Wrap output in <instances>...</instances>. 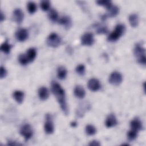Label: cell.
I'll use <instances>...</instances> for the list:
<instances>
[{
    "mask_svg": "<svg viewBox=\"0 0 146 146\" xmlns=\"http://www.w3.org/2000/svg\"><path fill=\"white\" fill-rule=\"evenodd\" d=\"M51 86L52 92L56 97L62 111L64 115H67L68 113V110L66 103L64 90L62 88L60 85L56 82H52Z\"/></svg>",
    "mask_w": 146,
    "mask_h": 146,
    "instance_id": "obj_1",
    "label": "cell"
},
{
    "mask_svg": "<svg viewBox=\"0 0 146 146\" xmlns=\"http://www.w3.org/2000/svg\"><path fill=\"white\" fill-rule=\"evenodd\" d=\"M125 30V26L123 24H118L115 26V30L108 36V40L110 42H115L117 40L124 34Z\"/></svg>",
    "mask_w": 146,
    "mask_h": 146,
    "instance_id": "obj_2",
    "label": "cell"
},
{
    "mask_svg": "<svg viewBox=\"0 0 146 146\" xmlns=\"http://www.w3.org/2000/svg\"><path fill=\"white\" fill-rule=\"evenodd\" d=\"M134 55L137 59L138 62L143 65L146 63L145 48L139 44H136L134 48Z\"/></svg>",
    "mask_w": 146,
    "mask_h": 146,
    "instance_id": "obj_3",
    "label": "cell"
},
{
    "mask_svg": "<svg viewBox=\"0 0 146 146\" xmlns=\"http://www.w3.org/2000/svg\"><path fill=\"white\" fill-rule=\"evenodd\" d=\"M61 39L56 33H51L46 39L47 44L52 47H56L60 44Z\"/></svg>",
    "mask_w": 146,
    "mask_h": 146,
    "instance_id": "obj_4",
    "label": "cell"
},
{
    "mask_svg": "<svg viewBox=\"0 0 146 146\" xmlns=\"http://www.w3.org/2000/svg\"><path fill=\"white\" fill-rule=\"evenodd\" d=\"M122 80V75L120 72L117 71H114L112 72L108 79L109 83L113 86H119L121 83Z\"/></svg>",
    "mask_w": 146,
    "mask_h": 146,
    "instance_id": "obj_5",
    "label": "cell"
},
{
    "mask_svg": "<svg viewBox=\"0 0 146 146\" xmlns=\"http://www.w3.org/2000/svg\"><path fill=\"white\" fill-rule=\"evenodd\" d=\"M20 134L24 137L25 140H29L33 136V131L30 125L28 124H24L20 129Z\"/></svg>",
    "mask_w": 146,
    "mask_h": 146,
    "instance_id": "obj_6",
    "label": "cell"
},
{
    "mask_svg": "<svg viewBox=\"0 0 146 146\" xmlns=\"http://www.w3.org/2000/svg\"><path fill=\"white\" fill-rule=\"evenodd\" d=\"M44 129L46 133L51 134L54 131V127L51 116L47 113L46 116V121L44 125Z\"/></svg>",
    "mask_w": 146,
    "mask_h": 146,
    "instance_id": "obj_7",
    "label": "cell"
},
{
    "mask_svg": "<svg viewBox=\"0 0 146 146\" xmlns=\"http://www.w3.org/2000/svg\"><path fill=\"white\" fill-rule=\"evenodd\" d=\"M81 43L84 46H91L94 42V35L92 33H87L83 34L80 39Z\"/></svg>",
    "mask_w": 146,
    "mask_h": 146,
    "instance_id": "obj_8",
    "label": "cell"
},
{
    "mask_svg": "<svg viewBox=\"0 0 146 146\" xmlns=\"http://www.w3.org/2000/svg\"><path fill=\"white\" fill-rule=\"evenodd\" d=\"M24 14L20 9H16L13 13V19L18 24H21L23 20Z\"/></svg>",
    "mask_w": 146,
    "mask_h": 146,
    "instance_id": "obj_9",
    "label": "cell"
},
{
    "mask_svg": "<svg viewBox=\"0 0 146 146\" xmlns=\"http://www.w3.org/2000/svg\"><path fill=\"white\" fill-rule=\"evenodd\" d=\"M87 87L92 91H96L100 88V84L99 81L95 78L90 79L87 83Z\"/></svg>",
    "mask_w": 146,
    "mask_h": 146,
    "instance_id": "obj_10",
    "label": "cell"
},
{
    "mask_svg": "<svg viewBox=\"0 0 146 146\" xmlns=\"http://www.w3.org/2000/svg\"><path fill=\"white\" fill-rule=\"evenodd\" d=\"M28 31L25 29H20L15 33V37L19 42H24L28 38Z\"/></svg>",
    "mask_w": 146,
    "mask_h": 146,
    "instance_id": "obj_11",
    "label": "cell"
},
{
    "mask_svg": "<svg viewBox=\"0 0 146 146\" xmlns=\"http://www.w3.org/2000/svg\"><path fill=\"white\" fill-rule=\"evenodd\" d=\"M117 121L116 117L112 113L110 114L107 116V117L106 120V122H105L106 126L107 128H111V127H114L117 124Z\"/></svg>",
    "mask_w": 146,
    "mask_h": 146,
    "instance_id": "obj_12",
    "label": "cell"
},
{
    "mask_svg": "<svg viewBox=\"0 0 146 146\" xmlns=\"http://www.w3.org/2000/svg\"><path fill=\"white\" fill-rule=\"evenodd\" d=\"M74 93V95L79 99H83L86 95V91L84 88L80 85H78L75 87Z\"/></svg>",
    "mask_w": 146,
    "mask_h": 146,
    "instance_id": "obj_13",
    "label": "cell"
},
{
    "mask_svg": "<svg viewBox=\"0 0 146 146\" xmlns=\"http://www.w3.org/2000/svg\"><path fill=\"white\" fill-rule=\"evenodd\" d=\"M130 127L131 128V129L138 132L142 129V124L141 121L139 119L135 118L131 121Z\"/></svg>",
    "mask_w": 146,
    "mask_h": 146,
    "instance_id": "obj_14",
    "label": "cell"
},
{
    "mask_svg": "<svg viewBox=\"0 0 146 146\" xmlns=\"http://www.w3.org/2000/svg\"><path fill=\"white\" fill-rule=\"evenodd\" d=\"M38 96L40 100H46L49 96L48 89L45 87H41L38 90Z\"/></svg>",
    "mask_w": 146,
    "mask_h": 146,
    "instance_id": "obj_15",
    "label": "cell"
},
{
    "mask_svg": "<svg viewBox=\"0 0 146 146\" xmlns=\"http://www.w3.org/2000/svg\"><path fill=\"white\" fill-rule=\"evenodd\" d=\"M58 22L60 25L64 26L67 29H69L72 25L71 18L68 16H63L61 17L58 21Z\"/></svg>",
    "mask_w": 146,
    "mask_h": 146,
    "instance_id": "obj_16",
    "label": "cell"
},
{
    "mask_svg": "<svg viewBox=\"0 0 146 146\" xmlns=\"http://www.w3.org/2000/svg\"><path fill=\"white\" fill-rule=\"evenodd\" d=\"M13 96L18 103L21 104L23 101L24 93L21 91H15L13 92Z\"/></svg>",
    "mask_w": 146,
    "mask_h": 146,
    "instance_id": "obj_17",
    "label": "cell"
},
{
    "mask_svg": "<svg viewBox=\"0 0 146 146\" xmlns=\"http://www.w3.org/2000/svg\"><path fill=\"white\" fill-rule=\"evenodd\" d=\"M128 21L130 25L132 27H136L139 23V17L136 14H132L128 17Z\"/></svg>",
    "mask_w": 146,
    "mask_h": 146,
    "instance_id": "obj_18",
    "label": "cell"
},
{
    "mask_svg": "<svg viewBox=\"0 0 146 146\" xmlns=\"http://www.w3.org/2000/svg\"><path fill=\"white\" fill-rule=\"evenodd\" d=\"M108 10V13L106 15L107 17H115L116 15H117L119 9V7L116 6L112 5L108 9H107Z\"/></svg>",
    "mask_w": 146,
    "mask_h": 146,
    "instance_id": "obj_19",
    "label": "cell"
},
{
    "mask_svg": "<svg viewBox=\"0 0 146 146\" xmlns=\"http://www.w3.org/2000/svg\"><path fill=\"white\" fill-rule=\"evenodd\" d=\"M26 55L29 61V62H33L36 55V50L34 48H30L29 49L27 50Z\"/></svg>",
    "mask_w": 146,
    "mask_h": 146,
    "instance_id": "obj_20",
    "label": "cell"
},
{
    "mask_svg": "<svg viewBox=\"0 0 146 146\" xmlns=\"http://www.w3.org/2000/svg\"><path fill=\"white\" fill-rule=\"evenodd\" d=\"M57 75L58 77L61 80L65 79L67 75V70L66 68L63 66L59 67L57 69Z\"/></svg>",
    "mask_w": 146,
    "mask_h": 146,
    "instance_id": "obj_21",
    "label": "cell"
},
{
    "mask_svg": "<svg viewBox=\"0 0 146 146\" xmlns=\"http://www.w3.org/2000/svg\"><path fill=\"white\" fill-rule=\"evenodd\" d=\"M48 17L52 22L56 21L58 19V12L55 9L50 10L48 14Z\"/></svg>",
    "mask_w": 146,
    "mask_h": 146,
    "instance_id": "obj_22",
    "label": "cell"
},
{
    "mask_svg": "<svg viewBox=\"0 0 146 146\" xmlns=\"http://www.w3.org/2000/svg\"><path fill=\"white\" fill-rule=\"evenodd\" d=\"M11 48V45L7 41L3 42L1 46V50L5 54H9Z\"/></svg>",
    "mask_w": 146,
    "mask_h": 146,
    "instance_id": "obj_23",
    "label": "cell"
},
{
    "mask_svg": "<svg viewBox=\"0 0 146 146\" xmlns=\"http://www.w3.org/2000/svg\"><path fill=\"white\" fill-rule=\"evenodd\" d=\"M27 9L29 13L31 14H34L36 10V4L33 2H29L27 4Z\"/></svg>",
    "mask_w": 146,
    "mask_h": 146,
    "instance_id": "obj_24",
    "label": "cell"
},
{
    "mask_svg": "<svg viewBox=\"0 0 146 146\" xmlns=\"http://www.w3.org/2000/svg\"><path fill=\"white\" fill-rule=\"evenodd\" d=\"M85 130H86V133L90 136L94 135L96 132V129L95 127L92 125H90V124H88L86 127Z\"/></svg>",
    "mask_w": 146,
    "mask_h": 146,
    "instance_id": "obj_25",
    "label": "cell"
},
{
    "mask_svg": "<svg viewBox=\"0 0 146 146\" xmlns=\"http://www.w3.org/2000/svg\"><path fill=\"white\" fill-rule=\"evenodd\" d=\"M40 6L43 11H47L50 7V2L47 0L42 1L40 3Z\"/></svg>",
    "mask_w": 146,
    "mask_h": 146,
    "instance_id": "obj_26",
    "label": "cell"
},
{
    "mask_svg": "<svg viewBox=\"0 0 146 146\" xmlns=\"http://www.w3.org/2000/svg\"><path fill=\"white\" fill-rule=\"evenodd\" d=\"M96 3L99 6H104L107 9H108L112 4L111 1L110 0H102V1H97Z\"/></svg>",
    "mask_w": 146,
    "mask_h": 146,
    "instance_id": "obj_27",
    "label": "cell"
},
{
    "mask_svg": "<svg viewBox=\"0 0 146 146\" xmlns=\"http://www.w3.org/2000/svg\"><path fill=\"white\" fill-rule=\"evenodd\" d=\"M18 60H19V62L22 65H23V66L26 65L27 63H29V61L26 54H21L19 56Z\"/></svg>",
    "mask_w": 146,
    "mask_h": 146,
    "instance_id": "obj_28",
    "label": "cell"
},
{
    "mask_svg": "<svg viewBox=\"0 0 146 146\" xmlns=\"http://www.w3.org/2000/svg\"><path fill=\"white\" fill-rule=\"evenodd\" d=\"M137 136V131H136L133 129H131L127 133V137L129 140H135Z\"/></svg>",
    "mask_w": 146,
    "mask_h": 146,
    "instance_id": "obj_29",
    "label": "cell"
},
{
    "mask_svg": "<svg viewBox=\"0 0 146 146\" xmlns=\"http://www.w3.org/2000/svg\"><path fill=\"white\" fill-rule=\"evenodd\" d=\"M75 70L79 75H83L85 73V67L83 64H79L76 67Z\"/></svg>",
    "mask_w": 146,
    "mask_h": 146,
    "instance_id": "obj_30",
    "label": "cell"
},
{
    "mask_svg": "<svg viewBox=\"0 0 146 146\" xmlns=\"http://www.w3.org/2000/svg\"><path fill=\"white\" fill-rule=\"evenodd\" d=\"M96 31L98 34H106L108 32V29L106 26H101L98 27Z\"/></svg>",
    "mask_w": 146,
    "mask_h": 146,
    "instance_id": "obj_31",
    "label": "cell"
},
{
    "mask_svg": "<svg viewBox=\"0 0 146 146\" xmlns=\"http://www.w3.org/2000/svg\"><path fill=\"white\" fill-rule=\"evenodd\" d=\"M6 75H7V71H6V68L5 67H3V66H1V68H0V78H1V79H3V78H5Z\"/></svg>",
    "mask_w": 146,
    "mask_h": 146,
    "instance_id": "obj_32",
    "label": "cell"
},
{
    "mask_svg": "<svg viewBox=\"0 0 146 146\" xmlns=\"http://www.w3.org/2000/svg\"><path fill=\"white\" fill-rule=\"evenodd\" d=\"M89 145L90 146H99L100 145V143L97 140H92L89 143Z\"/></svg>",
    "mask_w": 146,
    "mask_h": 146,
    "instance_id": "obj_33",
    "label": "cell"
},
{
    "mask_svg": "<svg viewBox=\"0 0 146 146\" xmlns=\"http://www.w3.org/2000/svg\"><path fill=\"white\" fill-rule=\"evenodd\" d=\"M7 145H21L19 143H17L15 141H9L7 143Z\"/></svg>",
    "mask_w": 146,
    "mask_h": 146,
    "instance_id": "obj_34",
    "label": "cell"
},
{
    "mask_svg": "<svg viewBox=\"0 0 146 146\" xmlns=\"http://www.w3.org/2000/svg\"><path fill=\"white\" fill-rule=\"evenodd\" d=\"M0 15H0V20H1V22H2L5 18V15L3 14V13L2 11H1V14Z\"/></svg>",
    "mask_w": 146,
    "mask_h": 146,
    "instance_id": "obj_35",
    "label": "cell"
},
{
    "mask_svg": "<svg viewBox=\"0 0 146 146\" xmlns=\"http://www.w3.org/2000/svg\"><path fill=\"white\" fill-rule=\"evenodd\" d=\"M76 125H77V123H76V122H75V121H73V122H71V127H75L76 126Z\"/></svg>",
    "mask_w": 146,
    "mask_h": 146,
    "instance_id": "obj_36",
    "label": "cell"
}]
</instances>
